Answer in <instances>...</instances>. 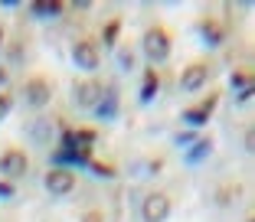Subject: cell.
I'll use <instances>...</instances> for the list:
<instances>
[{
    "mask_svg": "<svg viewBox=\"0 0 255 222\" xmlns=\"http://www.w3.org/2000/svg\"><path fill=\"white\" fill-rule=\"evenodd\" d=\"M102 95H105V89H102L95 79L75 82V105H79V108H98Z\"/></svg>",
    "mask_w": 255,
    "mask_h": 222,
    "instance_id": "cell-4",
    "label": "cell"
},
{
    "mask_svg": "<svg viewBox=\"0 0 255 222\" xmlns=\"http://www.w3.org/2000/svg\"><path fill=\"white\" fill-rule=\"evenodd\" d=\"M95 173H102V177H112L115 167H108V163H95Z\"/></svg>",
    "mask_w": 255,
    "mask_h": 222,
    "instance_id": "cell-18",
    "label": "cell"
},
{
    "mask_svg": "<svg viewBox=\"0 0 255 222\" xmlns=\"http://www.w3.org/2000/svg\"><path fill=\"white\" fill-rule=\"evenodd\" d=\"M206 79H210V66H206V62H193V66H187L180 72V89L196 92V89L206 85Z\"/></svg>",
    "mask_w": 255,
    "mask_h": 222,
    "instance_id": "cell-8",
    "label": "cell"
},
{
    "mask_svg": "<svg viewBox=\"0 0 255 222\" xmlns=\"http://www.w3.org/2000/svg\"><path fill=\"white\" fill-rule=\"evenodd\" d=\"M33 13H39V16H56V13H62V3H49V0H39V3H33Z\"/></svg>",
    "mask_w": 255,
    "mask_h": 222,
    "instance_id": "cell-11",
    "label": "cell"
},
{
    "mask_svg": "<svg viewBox=\"0 0 255 222\" xmlns=\"http://www.w3.org/2000/svg\"><path fill=\"white\" fill-rule=\"evenodd\" d=\"M144 56H147L150 62H164L167 56H170V36H167V30H160V26H150L147 33H144Z\"/></svg>",
    "mask_w": 255,
    "mask_h": 222,
    "instance_id": "cell-1",
    "label": "cell"
},
{
    "mask_svg": "<svg viewBox=\"0 0 255 222\" xmlns=\"http://www.w3.org/2000/svg\"><path fill=\"white\" fill-rule=\"evenodd\" d=\"M118 33H121V20H108V23H105V30H102V39H105V46H115Z\"/></svg>",
    "mask_w": 255,
    "mask_h": 222,
    "instance_id": "cell-12",
    "label": "cell"
},
{
    "mask_svg": "<svg viewBox=\"0 0 255 222\" xmlns=\"http://www.w3.org/2000/svg\"><path fill=\"white\" fill-rule=\"evenodd\" d=\"M216 102H219V95H210V98H203V105H200V108H190V111H187V121H193V124H206V118L213 114V108H216Z\"/></svg>",
    "mask_w": 255,
    "mask_h": 222,
    "instance_id": "cell-9",
    "label": "cell"
},
{
    "mask_svg": "<svg viewBox=\"0 0 255 222\" xmlns=\"http://www.w3.org/2000/svg\"><path fill=\"white\" fill-rule=\"evenodd\" d=\"M82 222H105V219H102V213H95V209H92V213L82 216Z\"/></svg>",
    "mask_w": 255,
    "mask_h": 222,
    "instance_id": "cell-19",
    "label": "cell"
},
{
    "mask_svg": "<svg viewBox=\"0 0 255 222\" xmlns=\"http://www.w3.org/2000/svg\"><path fill=\"white\" fill-rule=\"evenodd\" d=\"M46 190L53 193V196H66V193L75 190V173L66 170V167H53V170L46 173Z\"/></svg>",
    "mask_w": 255,
    "mask_h": 222,
    "instance_id": "cell-2",
    "label": "cell"
},
{
    "mask_svg": "<svg viewBox=\"0 0 255 222\" xmlns=\"http://www.w3.org/2000/svg\"><path fill=\"white\" fill-rule=\"evenodd\" d=\"M233 85L236 89H252V72H249V69H236L233 72Z\"/></svg>",
    "mask_w": 255,
    "mask_h": 222,
    "instance_id": "cell-14",
    "label": "cell"
},
{
    "mask_svg": "<svg viewBox=\"0 0 255 222\" xmlns=\"http://www.w3.org/2000/svg\"><path fill=\"white\" fill-rule=\"evenodd\" d=\"M203 33H206V39H213V43L223 39V30H219V26H210V23H203Z\"/></svg>",
    "mask_w": 255,
    "mask_h": 222,
    "instance_id": "cell-16",
    "label": "cell"
},
{
    "mask_svg": "<svg viewBox=\"0 0 255 222\" xmlns=\"http://www.w3.org/2000/svg\"><path fill=\"white\" fill-rule=\"evenodd\" d=\"M23 98H26L30 108H43V105H49V98H53V89H49L46 79H30L23 85Z\"/></svg>",
    "mask_w": 255,
    "mask_h": 222,
    "instance_id": "cell-5",
    "label": "cell"
},
{
    "mask_svg": "<svg viewBox=\"0 0 255 222\" xmlns=\"http://www.w3.org/2000/svg\"><path fill=\"white\" fill-rule=\"evenodd\" d=\"M10 108H13V98H10L7 92H0V121L10 114Z\"/></svg>",
    "mask_w": 255,
    "mask_h": 222,
    "instance_id": "cell-15",
    "label": "cell"
},
{
    "mask_svg": "<svg viewBox=\"0 0 255 222\" xmlns=\"http://www.w3.org/2000/svg\"><path fill=\"white\" fill-rule=\"evenodd\" d=\"M154 92H157V72L147 69V72H144V92H141V98L147 102V98H154Z\"/></svg>",
    "mask_w": 255,
    "mask_h": 222,
    "instance_id": "cell-10",
    "label": "cell"
},
{
    "mask_svg": "<svg viewBox=\"0 0 255 222\" xmlns=\"http://www.w3.org/2000/svg\"><path fill=\"white\" fill-rule=\"evenodd\" d=\"M26 167H30V163H26V154H23V150H3V154H0V173H3V177H10V180H16V177H23V173H26Z\"/></svg>",
    "mask_w": 255,
    "mask_h": 222,
    "instance_id": "cell-6",
    "label": "cell"
},
{
    "mask_svg": "<svg viewBox=\"0 0 255 222\" xmlns=\"http://www.w3.org/2000/svg\"><path fill=\"white\" fill-rule=\"evenodd\" d=\"M72 59H75V66L79 69H98V62H102V56H98V46L92 43V39H79L75 43V49H72Z\"/></svg>",
    "mask_w": 255,
    "mask_h": 222,
    "instance_id": "cell-7",
    "label": "cell"
},
{
    "mask_svg": "<svg viewBox=\"0 0 255 222\" xmlns=\"http://www.w3.org/2000/svg\"><path fill=\"white\" fill-rule=\"evenodd\" d=\"M115 108H118V105H115V92H112V95H108V105H98V114L108 118V114H115Z\"/></svg>",
    "mask_w": 255,
    "mask_h": 222,
    "instance_id": "cell-17",
    "label": "cell"
},
{
    "mask_svg": "<svg viewBox=\"0 0 255 222\" xmlns=\"http://www.w3.org/2000/svg\"><path fill=\"white\" fill-rule=\"evenodd\" d=\"M0 196H13V183H0Z\"/></svg>",
    "mask_w": 255,
    "mask_h": 222,
    "instance_id": "cell-20",
    "label": "cell"
},
{
    "mask_svg": "<svg viewBox=\"0 0 255 222\" xmlns=\"http://www.w3.org/2000/svg\"><path fill=\"white\" fill-rule=\"evenodd\" d=\"M141 216H144V222H164L167 216H170V200H167L164 193H150V196H144Z\"/></svg>",
    "mask_w": 255,
    "mask_h": 222,
    "instance_id": "cell-3",
    "label": "cell"
},
{
    "mask_svg": "<svg viewBox=\"0 0 255 222\" xmlns=\"http://www.w3.org/2000/svg\"><path fill=\"white\" fill-rule=\"evenodd\" d=\"M0 39H3V30H0Z\"/></svg>",
    "mask_w": 255,
    "mask_h": 222,
    "instance_id": "cell-23",
    "label": "cell"
},
{
    "mask_svg": "<svg viewBox=\"0 0 255 222\" xmlns=\"http://www.w3.org/2000/svg\"><path fill=\"white\" fill-rule=\"evenodd\" d=\"M210 150H213V141H210V137H203V141H196V147L193 150H190V160H203V157H206V154H210Z\"/></svg>",
    "mask_w": 255,
    "mask_h": 222,
    "instance_id": "cell-13",
    "label": "cell"
},
{
    "mask_svg": "<svg viewBox=\"0 0 255 222\" xmlns=\"http://www.w3.org/2000/svg\"><path fill=\"white\" fill-rule=\"evenodd\" d=\"M252 147H255V134L246 131V150H252Z\"/></svg>",
    "mask_w": 255,
    "mask_h": 222,
    "instance_id": "cell-21",
    "label": "cell"
},
{
    "mask_svg": "<svg viewBox=\"0 0 255 222\" xmlns=\"http://www.w3.org/2000/svg\"><path fill=\"white\" fill-rule=\"evenodd\" d=\"M7 79H10V75H7V69H0V85H3Z\"/></svg>",
    "mask_w": 255,
    "mask_h": 222,
    "instance_id": "cell-22",
    "label": "cell"
}]
</instances>
